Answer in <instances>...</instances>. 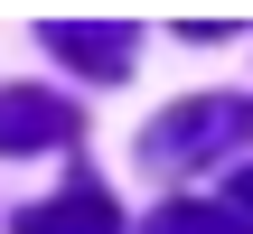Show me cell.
I'll use <instances>...</instances> for the list:
<instances>
[{
    "label": "cell",
    "instance_id": "6da1fadb",
    "mask_svg": "<svg viewBox=\"0 0 253 234\" xmlns=\"http://www.w3.org/2000/svg\"><path fill=\"white\" fill-rule=\"evenodd\" d=\"M225 141H253V103L244 94H197V103H178V113L150 122L141 159H150V169H197V159H216Z\"/></svg>",
    "mask_w": 253,
    "mask_h": 234
},
{
    "label": "cell",
    "instance_id": "7a4b0ae2",
    "mask_svg": "<svg viewBox=\"0 0 253 234\" xmlns=\"http://www.w3.org/2000/svg\"><path fill=\"white\" fill-rule=\"evenodd\" d=\"M66 66H84L94 84H113V75H131V47H141V28H122V19H47L38 28Z\"/></svg>",
    "mask_w": 253,
    "mask_h": 234
},
{
    "label": "cell",
    "instance_id": "3957f363",
    "mask_svg": "<svg viewBox=\"0 0 253 234\" xmlns=\"http://www.w3.org/2000/svg\"><path fill=\"white\" fill-rule=\"evenodd\" d=\"M56 141H75V103H56V94H38V84L0 94V150H9V159L56 150Z\"/></svg>",
    "mask_w": 253,
    "mask_h": 234
},
{
    "label": "cell",
    "instance_id": "277c9868",
    "mask_svg": "<svg viewBox=\"0 0 253 234\" xmlns=\"http://www.w3.org/2000/svg\"><path fill=\"white\" fill-rule=\"evenodd\" d=\"M19 234H122V216H113V197L103 188H66V197H38V206H19Z\"/></svg>",
    "mask_w": 253,
    "mask_h": 234
},
{
    "label": "cell",
    "instance_id": "5b68a950",
    "mask_svg": "<svg viewBox=\"0 0 253 234\" xmlns=\"http://www.w3.org/2000/svg\"><path fill=\"white\" fill-rule=\"evenodd\" d=\"M141 234H253V225L235 216V206H207V197H169V206H160V216H150Z\"/></svg>",
    "mask_w": 253,
    "mask_h": 234
},
{
    "label": "cell",
    "instance_id": "8992f818",
    "mask_svg": "<svg viewBox=\"0 0 253 234\" xmlns=\"http://www.w3.org/2000/svg\"><path fill=\"white\" fill-rule=\"evenodd\" d=\"M225 206H235V216H244V225H253V169H244V178H235V197H225Z\"/></svg>",
    "mask_w": 253,
    "mask_h": 234
}]
</instances>
